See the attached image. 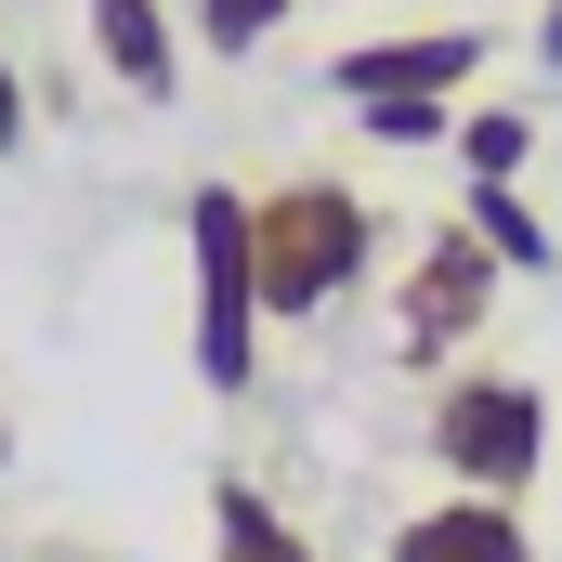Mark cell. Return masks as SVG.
I'll use <instances>...</instances> for the list:
<instances>
[{
  "label": "cell",
  "mask_w": 562,
  "mask_h": 562,
  "mask_svg": "<svg viewBox=\"0 0 562 562\" xmlns=\"http://www.w3.org/2000/svg\"><path fill=\"white\" fill-rule=\"evenodd\" d=\"M367 249H380V210H367L353 183H327V170L262 183V196H249V276H262V327H288V314H327L340 288L367 276Z\"/></svg>",
  "instance_id": "1"
},
{
  "label": "cell",
  "mask_w": 562,
  "mask_h": 562,
  "mask_svg": "<svg viewBox=\"0 0 562 562\" xmlns=\"http://www.w3.org/2000/svg\"><path fill=\"white\" fill-rule=\"evenodd\" d=\"M431 458H445V497H510L550 471V393L510 380V367H445L431 380Z\"/></svg>",
  "instance_id": "2"
},
{
  "label": "cell",
  "mask_w": 562,
  "mask_h": 562,
  "mask_svg": "<svg viewBox=\"0 0 562 562\" xmlns=\"http://www.w3.org/2000/svg\"><path fill=\"white\" fill-rule=\"evenodd\" d=\"M183 249H196V393H210V406H249V380H262L249 196H236V183H196V196H183Z\"/></svg>",
  "instance_id": "3"
},
{
  "label": "cell",
  "mask_w": 562,
  "mask_h": 562,
  "mask_svg": "<svg viewBox=\"0 0 562 562\" xmlns=\"http://www.w3.org/2000/svg\"><path fill=\"white\" fill-rule=\"evenodd\" d=\"M497 249L471 236V223H445L419 249V276H406V301H393V367H419V380H445L458 367V340H484V314H497Z\"/></svg>",
  "instance_id": "4"
},
{
  "label": "cell",
  "mask_w": 562,
  "mask_h": 562,
  "mask_svg": "<svg viewBox=\"0 0 562 562\" xmlns=\"http://www.w3.org/2000/svg\"><path fill=\"white\" fill-rule=\"evenodd\" d=\"M484 79V26H393V40H353V53H327V92L340 105H406V92H471Z\"/></svg>",
  "instance_id": "5"
},
{
  "label": "cell",
  "mask_w": 562,
  "mask_h": 562,
  "mask_svg": "<svg viewBox=\"0 0 562 562\" xmlns=\"http://www.w3.org/2000/svg\"><path fill=\"white\" fill-rule=\"evenodd\" d=\"M380 562H537V524H524L510 497H431V510L393 524Z\"/></svg>",
  "instance_id": "6"
},
{
  "label": "cell",
  "mask_w": 562,
  "mask_h": 562,
  "mask_svg": "<svg viewBox=\"0 0 562 562\" xmlns=\"http://www.w3.org/2000/svg\"><path fill=\"white\" fill-rule=\"evenodd\" d=\"M92 66L144 92V105H170L183 92V40H170V0H92Z\"/></svg>",
  "instance_id": "7"
},
{
  "label": "cell",
  "mask_w": 562,
  "mask_h": 562,
  "mask_svg": "<svg viewBox=\"0 0 562 562\" xmlns=\"http://www.w3.org/2000/svg\"><path fill=\"white\" fill-rule=\"evenodd\" d=\"M210 562H314V537L288 524L249 471H223V484H210Z\"/></svg>",
  "instance_id": "8"
},
{
  "label": "cell",
  "mask_w": 562,
  "mask_h": 562,
  "mask_svg": "<svg viewBox=\"0 0 562 562\" xmlns=\"http://www.w3.org/2000/svg\"><path fill=\"white\" fill-rule=\"evenodd\" d=\"M458 223H471V236H484V249H497L510 276H537V262H562V249H550V223L524 210V183H471V196H458Z\"/></svg>",
  "instance_id": "9"
},
{
  "label": "cell",
  "mask_w": 562,
  "mask_h": 562,
  "mask_svg": "<svg viewBox=\"0 0 562 562\" xmlns=\"http://www.w3.org/2000/svg\"><path fill=\"white\" fill-rule=\"evenodd\" d=\"M524 157H537V119L524 105H458V170L471 183H524Z\"/></svg>",
  "instance_id": "10"
},
{
  "label": "cell",
  "mask_w": 562,
  "mask_h": 562,
  "mask_svg": "<svg viewBox=\"0 0 562 562\" xmlns=\"http://www.w3.org/2000/svg\"><path fill=\"white\" fill-rule=\"evenodd\" d=\"M353 132H367V144H445V132H458V105H445V92H406V105H353Z\"/></svg>",
  "instance_id": "11"
},
{
  "label": "cell",
  "mask_w": 562,
  "mask_h": 562,
  "mask_svg": "<svg viewBox=\"0 0 562 562\" xmlns=\"http://www.w3.org/2000/svg\"><path fill=\"white\" fill-rule=\"evenodd\" d=\"M276 26H288V0H196V40L210 53H262Z\"/></svg>",
  "instance_id": "12"
},
{
  "label": "cell",
  "mask_w": 562,
  "mask_h": 562,
  "mask_svg": "<svg viewBox=\"0 0 562 562\" xmlns=\"http://www.w3.org/2000/svg\"><path fill=\"white\" fill-rule=\"evenodd\" d=\"M26 144V79H13V40H0V157Z\"/></svg>",
  "instance_id": "13"
},
{
  "label": "cell",
  "mask_w": 562,
  "mask_h": 562,
  "mask_svg": "<svg viewBox=\"0 0 562 562\" xmlns=\"http://www.w3.org/2000/svg\"><path fill=\"white\" fill-rule=\"evenodd\" d=\"M537 53H550V66H562V0H537Z\"/></svg>",
  "instance_id": "14"
},
{
  "label": "cell",
  "mask_w": 562,
  "mask_h": 562,
  "mask_svg": "<svg viewBox=\"0 0 562 562\" xmlns=\"http://www.w3.org/2000/svg\"><path fill=\"white\" fill-rule=\"evenodd\" d=\"M53 562H92V550H53Z\"/></svg>",
  "instance_id": "15"
}]
</instances>
